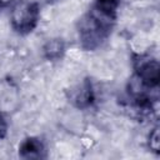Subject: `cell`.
<instances>
[{
  "mask_svg": "<svg viewBox=\"0 0 160 160\" xmlns=\"http://www.w3.org/2000/svg\"><path fill=\"white\" fill-rule=\"evenodd\" d=\"M50 2H54V1H58V0H49Z\"/></svg>",
  "mask_w": 160,
  "mask_h": 160,
  "instance_id": "30bf717a",
  "label": "cell"
},
{
  "mask_svg": "<svg viewBox=\"0 0 160 160\" xmlns=\"http://www.w3.org/2000/svg\"><path fill=\"white\" fill-rule=\"evenodd\" d=\"M2 6V0H0V8Z\"/></svg>",
  "mask_w": 160,
  "mask_h": 160,
  "instance_id": "9c48e42d",
  "label": "cell"
},
{
  "mask_svg": "<svg viewBox=\"0 0 160 160\" xmlns=\"http://www.w3.org/2000/svg\"><path fill=\"white\" fill-rule=\"evenodd\" d=\"M40 6L34 0H16L10 10V24L20 35L30 34L39 24Z\"/></svg>",
  "mask_w": 160,
  "mask_h": 160,
  "instance_id": "7a4b0ae2",
  "label": "cell"
},
{
  "mask_svg": "<svg viewBox=\"0 0 160 160\" xmlns=\"http://www.w3.org/2000/svg\"><path fill=\"white\" fill-rule=\"evenodd\" d=\"M115 21V16L108 15L91 6L78 24L81 46L85 50H95L99 48L109 38Z\"/></svg>",
  "mask_w": 160,
  "mask_h": 160,
  "instance_id": "6da1fadb",
  "label": "cell"
},
{
  "mask_svg": "<svg viewBox=\"0 0 160 160\" xmlns=\"http://www.w3.org/2000/svg\"><path fill=\"white\" fill-rule=\"evenodd\" d=\"M19 156L22 159H44L46 158L45 144L40 138L29 136L19 145Z\"/></svg>",
  "mask_w": 160,
  "mask_h": 160,
  "instance_id": "5b68a950",
  "label": "cell"
},
{
  "mask_svg": "<svg viewBox=\"0 0 160 160\" xmlns=\"http://www.w3.org/2000/svg\"><path fill=\"white\" fill-rule=\"evenodd\" d=\"M96 99L92 82L89 79H84L70 92V101L78 109H89L94 105Z\"/></svg>",
  "mask_w": 160,
  "mask_h": 160,
  "instance_id": "277c9868",
  "label": "cell"
},
{
  "mask_svg": "<svg viewBox=\"0 0 160 160\" xmlns=\"http://www.w3.org/2000/svg\"><path fill=\"white\" fill-rule=\"evenodd\" d=\"M134 76L146 88L156 90L160 82V65L150 54H135L132 56Z\"/></svg>",
  "mask_w": 160,
  "mask_h": 160,
  "instance_id": "3957f363",
  "label": "cell"
},
{
  "mask_svg": "<svg viewBox=\"0 0 160 160\" xmlns=\"http://www.w3.org/2000/svg\"><path fill=\"white\" fill-rule=\"evenodd\" d=\"M148 146H149V149H150L152 152L159 154L160 140H159V128H158V126H155V128L150 131V134H149V136H148Z\"/></svg>",
  "mask_w": 160,
  "mask_h": 160,
  "instance_id": "52a82bcc",
  "label": "cell"
},
{
  "mask_svg": "<svg viewBox=\"0 0 160 160\" xmlns=\"http://www.w3.org/2000/svg\"><path fill=\"white\" fill-rule=\"evenodd\" d=\"M42 52L48 60H58L65 52V42L62 41V39L59 38L51 39L44 45Z\"/></svg>",
  "mask_w": 160,
  "mask_h": 160,
  "instance_id": "8992f818",
  "label": "cell"
},
{
  "mask_svg": "<svg viewBox=\"0 0 160 160\" xmlns=\"http://www.w3.org/2000/svg\"><path fill=\"white\" fill-rule=\"evenodd\" d=\"M6 134H8V121L4 112L0 110V141L5 139Z\"/></svg>",
  "mask_w": 160,
  "mask_h": 160,
  "instance_id": "ba28073f",
  "label": "cell"
}]
</instances>
